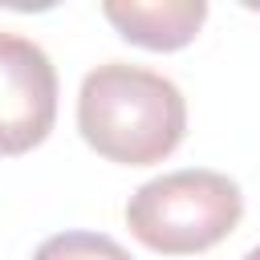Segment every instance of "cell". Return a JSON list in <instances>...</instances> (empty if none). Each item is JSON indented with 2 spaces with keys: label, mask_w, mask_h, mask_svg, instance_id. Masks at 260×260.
<instances>
[{
  "label": "cell",
  "mask_w": 260,
  "mask_h": 260,
  "mask_svg": "<svg viewBox=\"0 0 260 260\" xmlns=\"http://www.w3.org/2000/svg\"><path fill=\"white\" fill-rule=\"evenodd\" d=\"M77 130L89 150L122 167L162 162L187 134L183 89L142 65L106 61L77 89Z\"/></svg>",
  "instance_id": "1"
},
{
  "label": "cell",
  "mask_w": 260,
  "mask_h": 260,
  "mask_svg": "<svg viewBox=\"0 0 260 260\" xmlns=\"http://www.w3.org/2000/svg\"><path fill=\"white\" fill-rule=\"evenodd\" d=\"M244 215L240 183L223 171L183 167L142 183L126 203V228L162 256H195L236 232Z\"/></svg>",
  "instance_id": "2"
},
{
  "label": "cell",
  "mask_w": 260,
  "mask_h": 260,
  "mask_svg": "<svg viewBox=\"0 0 260 260\" xmlns=\"http://www.w3.org/2000/svg\"><path fill=\"white\" fill-rule=\"evenodd\" d=\"M57 122V69L49 53L0 28V154H28Z\"/></svg>",
  "instance_id": "3"
},
{
  "label": "cell",
  "mask_w": 260,
  "mask_h": 260,
  "mask_svg": "<svg viewBox=\"0 0 260 260\" xmlns=\"http://www.w3.org/2000/svg\"><path fill=\"white\" fill-rule=\"evenodd\" d=\"M102 16L118 28L122 41L154 53H171L195 41L207 4L203 0H106Z\"/></svg>",
  "instance_id": "4"
},
{
  "label": "cell",
  "mask_w": 260,
  "mask_h": 260,
  "mask_svg": "<svg viewBox=\"0 0 260 260\" xmlns=\"http://www.w3.org/2000/svg\"><path fill=\"white\" fill-rule=\"evenodd\" d=\"M32 260H134L114 236L102 232H57L41 240Z\"/></svg>",
  "instance_id": "5"
},
{
  "label": "cell",
  "mask_w": 260,
  "mask_h": 260,
  "mask_svg": "<svg viewBox=\"0 0 260 260\" xmlns=\"http://www.w3.org/2000/svg\"><path fill=\"white\" fill-rule=\"evenodd\" d=\"M244 260H260V244H256V248H252V252H248Z\"/></svg>",
  "instance_id": "6"
}]
</instances>
